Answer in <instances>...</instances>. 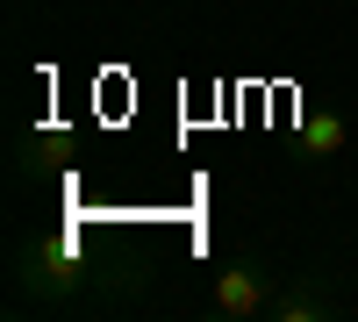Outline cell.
<instances>
[{
  "instance_id": "cell-2",
  "label": "cell",
  "mask_w": 358,
  "mask_h": 322,
  "mask_svg": "<svg viewBox=\"0 0 358 322\" xmlns=\"http://www.w3.org/2000/svg\"><path fill=\"white\" fill-rule=\"evenodd\" d=\"M22 294H43V301H65V294H79V265H72V251L57 244V237H29L22 244Z\"/></svg>"
},
{
  "instance_id": "cell-4",
  "label": "cell",
  "mask_w": 358,
  "mask_h": 322,
  "mask_svg": "<svg viewBox=\"0 0 358 322\" xmlns=\"http://www.w3.org/2000/svg\"><path fill=\"white\" fill-rule=\"evenodd\" d=\"M344 143H351V129H344V115H337V108H315V115H301V158H308V165H322V158H344Z\"/></svg>"
},
{
  "instance_id": "cell-3",
  "label": "cell",
  "mask_w": 358,
  "mask_h": 322,
  "mask_svg": "<svg viewBox=\"0 0 358 322\" xmlns=\"http://www.w3.org/2000/svg\"><path fill=\"white\" fill-rule=\"evenodd\" d=\"M337 308V294L322 279H308V272H294V279H280V301H273V322H322Z\"/></svg>"
},
{
  "instance_id": "cell-1",
  "label": "cell",
  "mask_w": 358,
  "mask_h": 322,
  "mask_svg": "<svg viewBox=\"0 0 358 322\" xmlns=\"http://www.w3.org/2000/svg\"><path fill=\"white\" fill-rule=\"evenodd\" d=\"M280 279H287V272L258 265V258H222V265H215V286H208V308H215L222 322H258V315H273Z\"/></svg>"
}]
</instances>
